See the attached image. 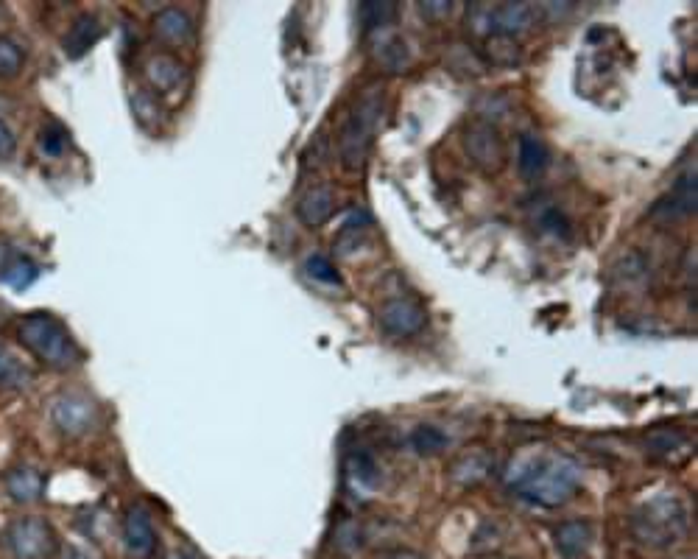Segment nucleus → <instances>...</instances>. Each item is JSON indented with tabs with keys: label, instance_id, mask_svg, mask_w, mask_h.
Returning a JSON list of instances; mask_svg holds the SVG:
<instances>
[{
	"label": "nucleus",
	"instance_id": "f257e3e1",
	"mask_svg": "<svg viewBox=\"0 0 698 559\" xmlns=\"http://www.w3.org/2000/svg\"><path fill=\"white\" fill-rule=\"evenodd\" d=\"M581 484V464L573 456L553 453L531 462L520 476L511 481V490L517 492L523 501L542 509H559L573 495Z\"/></svg>",
	"mask_w": 698,
	"mask_h": 559
},
{
	"label": "nucleus",
	"instance_id": "f03ea898",
	"mask_svg": "<svg viewBox=\"0 0 698 559\" xmlns=\"http://www.w3.org/2000/svg\"><path fill=\"white\" fill-rule=\"evenodd\" d=\"M383 107H386V98H383V87H366L355 107L347 115V121L338 132V160L344 163V168L355 171L366 163L369 151H372V143H375L377 129H380V121H383Z\"/></svg>",
	"mask_w": 698,
	"mask_h": 559
},
{
	"label": "nucleus",
	"instance_id": "7ed1b4c3",
	"mask_svg": "<svg viewBox=\"0 0 698 559\" xmlns=\"http://www.w3.org/2000/svg\"><path fill=\"white\" fill-rule=\"evenodd\" d=\"M17 339L28 353L37 355L48 367L73 369L76 364H81V350L70 336V330L56 316L45 314V311L23 316L17 325Z\"/></svg>",
	"mask_w": 698,
	"mask_h": 559
},
{
	"label": "nucleus",
	"instance_id": "20e7f679",
	"mask_svg": "<svg viewBox=\"0 0 698 559\" xmlns=\"http://www.w3.org/2000/svg\"><path fill=\"white\" fill-rule=\"evenodd\" d=\"M690 518H687L685 504L671 495L651 498L648 504L637 506L631 515V534L637 543L648 548H671L679 546L687 537Z\"/></svg>",
	"mask_w": 698,
	"mask_h": 559
},
{
	"label": "nucleus",
	"instance_id": "39448f33",
	"mask_svg": "<svg viewBox=\"0 0 698 559\" xmlns=\"http://www.w3.org/2000/svg\"><path fill=\"white\" fill-rule=\"evenodd\" d=\"M461 143H464V151H467L470 163L481 174H486V177H497L506 168V163H509L506 140H503L500 129L489 118H470V121L464 123Z\"/></svg>",
	"mask_w": 698,
	"mask_h": 559
},
{
	"label": "nucleus",
	"instance_id": "423d86ee",
	"mask_svg": "<svg viewBox=\"0 0 698 559\" xmlns=\"http://www.w3.org/2000/svg\"><path fill=\"white\" fill-rule=\"evenodd\" d=\"M6 543L17 559H48L56 551V534L45 520L20 518L9 526Z\"/></svg>",
	"mask_w": 698,
	"mask_h": 559
},
{
	"label": "nucleus",
	"instance_id": "0eeeda50",
	"mask_svg": "<svg viewBox=\"0 0 698 559\" xmlns=\"http://www.w3.org/2000/svg\"><path fill=\"white\" fill-rule=\"evenodd\" d=\"M95 420H98L95 403L87 395H81V392H62L51 403V423L65 437L87 434L95 425Z\"/></svg>",
	"mask_w": 698,
	"mask_h": 559
},
{
	"label": "nucleus",
	"instance_id": "6e6552de",
	"mask_svg": "<svg viewBox=\"0 0 698 559\" xmlns=\"http://www.w3.org/2000/svg\"><path fill=\"white\" fill-rule=\"evenodd\" d=\"M377 322L380 328L386 330L389 336H397V339H408V336H417L428 325V311L425 305L411 297H394V300H386L377 311Z\"/></svg>",
	"mask_w": 698,
	"mask_h": 559
},
{
	"label": "nucleus",
	"instance_id": "1a4fd4ad",
	"mask_svg": "<svg viewBox=\"0 0 698 559\" xmlns=\"http://www.w3.org/2000/svg\"><path fill=\"white\" fill-rule=\"evenodd\" d=\"M690 213H696V165H690L685 174L676 179L673 191L651 207V216L662 221L685 219Z\"/></svg>",
	"mask_w": 698,
	"mask_h": 559
},
{
	"label": "nucleus",
	"instance_id": "9d476101",
	"mask_svg": "<svg viewBox=\"0 0 698 559\" xmlns=\"http://www.w3.org/2000/svg\"><path fill=\"white\" fill-rule=\"evenodd\" d=\"M123 543H126V551L137 559H146L154 554L157 532H154V523H151L146 506H132L126 512V518H123Z\"/></svg>",
	"mask_w": 698,
	"mask_h": 559
},
{
	"label": "nucleus",
	"instance_id": "9b49d317",
	"mask_svg": "<svg viewBox=\"0 0 698 559\" xmlns=\"http://www.w3.org/2000/svg\"><path fill=\"white\" fill-rule=\"evenodd\" d=\"M539 17V6L537 3H497L492 9H486V23H489V34L497 31V34H511L517 37L520 31L531 26L534 20Z\"/></svg>",
	"mask_w": 698,
	"mask_h": 559
},
{
	"label": "nucleus",
	"instance_id": "f8f14e48",
	"mask_svg": "<svg viewBox=\"0 0 698 559\" xmlns=\"http://www.w3.org/2000/svg\"><path fill=\"white\" fill-rule=\"evenodd\" d=\"M333 213H336V193L330 185H310L308 191H302V196L296 199V216L310 230H319L322 224L330 221Z\"/></svg>",
	"mask_w": 698,
	"mask_h": 559
},
{
	"label": "nucleus",
	"instance_id": "ddd939ff",
	"mask_svg": "<svg viewBox=\"0 0 698 559\" xmlns=\"http://www.w3.org/2000/svg\"><path fill=\"white\" fill-rule=\"evenodd\" d=\"M492 467H495V456L489 450L472 448L464 450L461 456L453 459L450 470H447V478L453 484H458V487H475V484H481V481L489 478Z\"/></svg>",
	"mask_w": 698,
	"mask_h": 559
},
{
	"label": "nucleus",
	"instance_id": "4468645a",
	"mask_svg": "<svg viewBox=\"0 0 698 559\" xmlns=\"http://www.w3.org/2000/svg\"><path fill=\"white\" fill-rule=\"evenodd\" d=\"M595 543V526L590 520H564L553 532V546L564 559H581Z\"/></svg>",
	"mask_w": 698,
	"mask_h": 559
},
{
	"label": "nucleus",
	"instance_id": "2eb2a0df",
	"mask_svg": "<svg viewBox=\"0 0 698 559\" xmlns=\"http://www.w3.org/2000/svg\"><path fill=\"white\" fill-rule=\"evenodd\" d=\"M101 34H104V26L98 23L95 14H79V17L70 23L68 34H65V40H62V51H65L70 59H81V56L93 48L95 42L101 40Z\"/></svg>",
	"mask_w": 698,
	"mask_h": 559
},
{
	"label": "nucleus",
	"instance_id": "dca6fc26",
	"mask_svg": "<svg viewBox=\"0 0 698 559\" xmlns=\"http://www.w3.org/2000/svg\"><path fill=\"white\" fill-rule=\"evenodd\" d=\"M146 73L148 84L157 90V93H174L179 90V84L185 82V65L171 54H154L146 62Z\"/></svg>",
	"mask_w": 698,
	"mask_h": 559
},
{
	"label": "nucleus",
	"instance_id": "f3484780",
	"mask_svg": "<svg viewBox=\"0 0 698 559\" xmlns=\"http://www.w3.org/2000/svg\"><path fill=\"white\" fill-rule=\"evenodd\" d=\"M484 62L486 65H492V68L503 70L520 68V62H523V45L517 42V37H511V34H497V31H492V34H486L484 37Z\"/></svg>",
	"mask_w": 698,
	"mask_h": 559
},
{
	"label": "nucleus",
	"instance_id": "a211bd4d",
	"mask_svg": "<svg viewBox=\"0 0 698 559\" xmlns=\"http://www.w3.org/2000/svg\"><path fill=\"white\" fill-rule=\"evenodd\" d=\"M347 484L349 490L355 495H369V492L377 487V478H380V470H377V462L372 453L366 450H355L347 459Z\"/></svg>",
	"mask_w": 698,
	"mask_h": 559
},
{
	"label": "nucleus",
	"instance_id": "6ab92c4d",
	"mask_svg": "<svg viewBox=\"0 0 698 559\" xmlns=\"http://www.w3.org/2000/svg\"><path fill=\"white\" fill-rule=\"evenodd\" d=\"M375 59L380 62V68L389 73H403L411 65V45L405 42L400 34H386L383 40L375 45Z\"/></svg>",
	"mask_w": 698,
	"mask_h": 559
},
{
	"label": "nucleus",
	"instance_id": "aec40b11",
	"mask_svg": "<svg viewBox=\"0 0 698 559\" xmlns=\"http://www.w3.org/2000/svg\"><path fill=\"white\" fill-rule=\"evenodd\" d=\"M42 487H45V481H42V476L34 467H14L12 473L6 476V490H9V495H12L14 501H20V504L40 501Z\"/></svg>",
	"mask_w": 698,
	"mask_h": 559
},
{
	"label": "nucleus",
	"instance_id": "412c9836",
	"mask_svg": "<svg viewBox=\"0 0 698 559\" xmlns=\"http://www.w3.org/2000/svg\"><path fill=\"white\" fill-rule=\"evenodd\" d=\"M687 448H690V437L682 428H654L645 437V450L657 459H671Z\"/></svg>",
	"mask_w": 698,
	"mask_h": 559
},
{
	"label": "nucleus",
	"instance_id": "4be33fe9",
	"mask_svg": "<svg viewBox=\"0 0 698 559\" xmlns=\"http://www.w3.org/2000/svg\"><path fill=\"white\" fill-rule=\"evenodd\" d=\"M154 31L160 34L162 40L185 42L193 37V20H190L188 12H182L176 6H168V9H162L154 17Z\"/></svg>",
	"mask_w": 698,
	"mask_h": 559
},
{
	"label": "nucleus",
	"instance_id": "5701e85b",
	"mask_svg": "<svg viewBox=\"0 0 698 559\" xmlns=\"http://www.w3.org/2000/svg\"><path fill=\"white\" fill-rule=\"evenodd\" d=\"M517 165L523 171V177L534 179L548 168V149L537 135L520 137V151H517Z\"/></svg>",
	"mask_w": 698,
	"mask_h": 559
},
{
	"label": "nucleus",
	"instance_id": "b1692460",
	"mask_svg": "<svg viewBox=\"0 0 698 559\" xmlns=\"http://www.w3.org/2000/svg\"><path fill=\"white\" fill-rule=\"evenodd\" d=\"M397 14V6L394 3H386V0H366L358 6V17H361L363 31H375V28L389 26Z\"/></svg>",
	"mask_w": 698,
	"mask_h": 559
},
{
	"label": "nucleus",
	"instance_id": "393cba45",
	"mask_svg": "<svg viewBox=\"0 0 698 559\" xmlns=\"http://www.w3.org/2000/svg\"><path fill=\"white\" fill-rule=\"evenodd\" d=\"M447 445H450V439H447V434H444L442 428H436V425H419L417 431L411 434V448L417 450L419 456H436V453H442Z\"/></svg>",
	"mask_w": 698,
	"mask_h": 559
},
{
	"label": "nucleus",
	"instance_id": "a878e982",
	"mask_svg": "<svg viewBox=\"0 0 698 559\" xmlns=\"http://www.w3.org/2000/svg\"><path fill=\"white\" fill-rule=\"evenodd\" d=\"M28 381H31V372L0 344V389H23Z\"/></svg>",
	"mask_w": 698,
	"mask_h": 559
},
{
	"label": "nucleus",
	"instance_id": "bb28decb",
	"mask_svg": "<svg viewBox=\"0 0 698 559\" xmlns=\"http://www.w3.org/2000/svg\"><path fill=\"white\" fill-rule=\"evenodd\" d=\"M37 274H40V269H37V263H34V260L26 258V255H17V258L3 269L0 280L14 288H28L34 280H37Z\"/></svg>",
	"mask_w": 698,
	"mask_h": 559
},
{
	"label": "nucleus",
	"instance_id": "cd10ccee",
	"mask_svg": "<svg viewBox=\"0 0 698 559\" xmlns=\"http://www.w3.org/2000/svg\"><path fill=\"white\" fill-rule=\"evenodd\" d=\"M23 68V51L9 37H0V79H12Z\"/></svg>",
	"mask_w": 698,
	"mask_h": 559
},
{
	"label": "nucleus",
	"instance_id": "c85d7f7f",
	"mask_svg": "<svg viewBox=\"0 0 698 559\" xmlns=\"http://www.w3.org/2000/svg\"><path fill=\"white\" fill-rule=\"evenodd\" d=\"M68 143V132L59 123H51V126H45L40 132V151L45 157H62L65 149H68Z\"/></svg>",
	"mask_w": 698,
	"mask_h": 559
},
{
	"label": "nucleus",
	"instance_id": "c756f323",
	"mask_svg": "<svg viewBox=\"0 0 698 559\" xmlns=\"http://www.w3.org/2000/svg\"><path fill=\"white\" fill-rule=\"evenodd\" d=\"M132 112H135V118L143 123V126H154V123L160 121V101H157L154 93L140 90V93L132 96Z\"/></svg>",
	"mask_w": 698,
	"mask_h": 559
},
{
	"label": "nucleus",
	"instance_id": "7c9ffc66",
	"mask_svg": "<svg viewBox=\"0 0 698 559\" xmlns=\"http://www.w3.org/2000/svg\"><path fill=\"white\" fill-rule=\"evenodd\" d=\"M305 269H308L310 277H313V280H319V283H327V286H338V283H341V277H338L333 260L324 258V255H310L308 263H305Z\"/></svg>",
	"mask_w": 698,
	"mask_h": 559
},
{
	"label": "nucleus",
	"instance_id": "2f4dec72",
	"mask_svg": "<svg viewBox=\"0 0 698 559\" xmlns=\"http://www.w3.org/2000/svg\"><path fill=\"white\" fill-rule=\"evenodd\" d=\"M539 224H542V230L553 232V235H562V238H567V235H570V221L564 219L556 207H548V210L539 216Z\"/></svg>",
	"mask_w": 698,
	"mask_h": 559
},
{
	"label": "nucleus",
	"instance_id": "473e14b6",
	"mask_svg": "<svg viewBox=\"0 0 698 559\" xmlns=\"http://www.w3.org/2000/svg\"><path fill=\"white\" fill-rule=\"evenodd\" d=\"M336 543L344 548V551L358 548L361 546V529H358L355 523H349V520L347 523H341V526H338V532H336Z\"/></svg>",
	"mask_w": 698,
	"mask_h": 559
},
{
	"label": "nucleus",
	"instance_id": "72a5a7b5",
	"mask_svg": "<svg viewBox=\"0 0 698 559\" xmlns=\"http://www.w3.org/2000/svg\"><path fill=\"white\" fill-rule=\"evenodd\" d=\"M17 151V137H14L12 126L6 121H0V160H9Z\"/></svg>",
	"mask_w": 698,
	"mask_h": 559
},
{
	"label": "nucleus",
	"instance_id": "f704fd0d",
	"mask_svg": "<svg viewBox=\"0 0 698 559\" xmlns=\"http://www.w3.org/2000/svg\"><path fill=\"white\" fill-rule=\"evenodd\" d=\"M419 9H422V14H428V17H433V20H439V17H444V14H450L453 3H450V0H422V3H419Z\"/></svg>",
	"mask_w": 698,
	"mask_h": 559
},
{
	"label": "nucleus",
	"instance_id": "c9c22d12",
	"mask_svg": "<svg viewBox=\"0 0 698 559\" xmlns=\"http://www.w3.org/2000/svg\"><path fill=\"white\" fill-rule=\"evenodd\" d=\"M377 559H422V554L414 551V548L400 546V548H389V551H380Z\"/></svg>",
	"mask_w": 698,
	"mask_h": 559
},
{
	"label": "nucleus",
	"instance_id": "e433bc0d",
	"mask_svg": "<svg viewBox=\"0 0 698 559\" xmlns=\"http://www.w3.org/2000/svg\"><path fill=\"white\" fill-rule=\"evenodd\" d=\"M14 258H17V252H14L6 241H0V274H3V269H6Z\"/></svg>",
	"mask_w": 698,
	"mask_h": 559
},
{
	"label": "nucleus",
	"instance_id": "4c0bfd02",
	"mask_svg": "<svg viewBox=\"0 0 698 559\" xmlns=\"http://www.w3.org/2000/svg\"><path fill=\"white\" fill-rule=\"evenodd\" d=\"M6 319H9V308H6V305H3V302H0V325H3V322H6Z\"/></svg>",
	"mask_w": 698,
	"mask_h": 559
},
{
	"label": "nucleus",
	"instance_id": "58836bf2",
	"mask_svg": "<svg viewBox=\"0 0 698 559\" xmlns=\"http://www.w3.org/2000/svg\"><path fill=\"white\" fill-rule=\"evenodd\" d=\"M168 559H193V557L185 554V551H174V554H168Z\"/></svg>",
	"mask_w": 698,
	"mask_h": 559
}]
</instances>
